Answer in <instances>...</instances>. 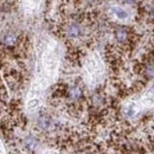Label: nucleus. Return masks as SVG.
I'll return each instance as SVG.
<instances>
[{
	"mask_svg": "<svg viewBox=\"0 0 154 154\" xmlns=\"http://www.w3.org/2000/svg\"><path fill=\"white\" fill-rule=\"evenodd\" d=\"M37 145H38V139L35 137V136H26L23 141V151H26V152H32L35 151V148H37Z\"/></svg>",
	"mask_w": 154,
	"mask_h": 154,
	"instance_id": "f257e3e1",
	"label": "nucleus"
},
{
	"mask_svg": "<svg viewBox=\"0 0 154 154\" xmlns=\"http://www.w3.org/2000/svg\"><path fill=\"white\" fill-rule=\"evenodd\" d=\"M112 11L115 13V14L117 16V17H119V18H121V19H125V18H127V12H126V11H123L122 8H120V7H114Z\"/></svg>",
	"mask_w": 154,
	"mask_h": 154,
	"instance_id": "f03ea898",
	"label": "nucleus"
}]
</instances>
